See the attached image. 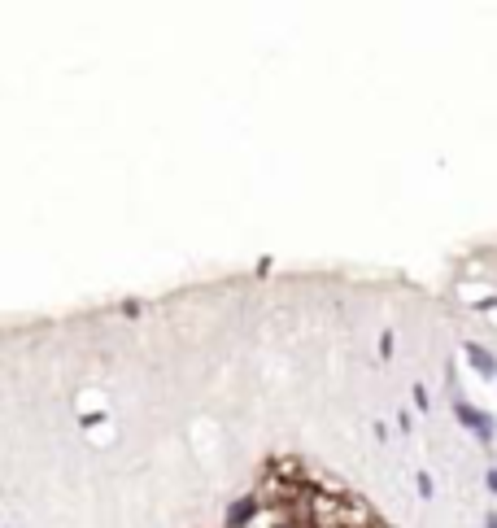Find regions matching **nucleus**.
<instances>
[{"label": "nucleus", "instance_id": "1", "mask_svg": "<svg viewBox=\"0 0 497 528\" xmlns=\"http://www.w3.org/2000/svg\"><path fill=\"white\" fill-rule=\"evenodd\" d=\"M223 528H389L358 494L301 463L271 467Z\"/></svg>", "mask_w": 497, "mask_h": 528}]
</instances>
